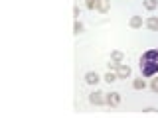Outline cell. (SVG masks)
<instances>
[{
	"mask_svg": "<svg viewBox=\"0 0 158 118\" xmlns=\"http://www.w3.org/2000/svg\"><path fill=\"white\" fill-rule=\"evenodd\" d=\"M132 87H135L136 91H140V88H146V81H144L142 77H136L135 83H132Z\"/></svg>",
	"mask_w": 158,
	"mask_h": 118,
	"instance_id": "cell-10",
	"label": "cell"
},
{
	"mask_svg": "<svg viewBox=\"0 0 158 118\" xmlns=\"http://www.w3.org/2000/svg\"><path fill=\"white\" fill-rule=\"evenodd\" d=\"M73 16H75V20L79 18V8H77V6H75V8H73Z\"/></svg>",
	"mask_w": 158,
	"mask_h": 118,
	"instance_id": "cell-16",
	"label": "cell"
},
{
	"mask_svg": "<svg viewBox=\"0 0 158 118\" xmlns=\"http://www.w3.org/2000/svg\"><path fill=\"white\" fill-rule=\"evenodd\" d=\"M85 83H87V85H97V83H99V75L95 71L85 73Z\"/></svg>",
	"mask_w": 158,
	"mask_h": 118,
	"instance_id": "cell-6",
	"label": "cell"
},
{
	"mask_svg": "<svg viewBox=\"0 0 158 118\" xmlns=\"http://www.w3.org/2000/svg\"><path fill=\"white\" fill-rule=\"evenodd\" d=\"M117 75H118V79L131 77V67H128V65H123V63H118V65H117Z\"/></svg>",
	"mask_w": 158,
	"mask_h": 118,
	"instance_id": "cell-3",
	"label": "cell"
},
{
	"mask_svg": "<svg viewBox=\"0 0 158 118\" xmlns=\"http://www.w3.org/2000/svg\"><path fill=\"white\" fill-rule=\"evenodd\" d=\"M85 4H87L89 10H97V8H99V0H87Z\"/></svg>",
	"mask_w": 158,
	"mask_h": 118,
	"instance_id": "cell-15",
	"label": "cell"
},
{
	"mask_svg": "<svg viewBox=\"0 0 158 118\" xmlns=\"http://www.w3.org/2000/svg\"><path fill=\"white\" fill-rule=\"evenodd\" d=\"M144 8L146 10H156V6H158V0H144Z\"/></svg>",
	"mask_w": 158,
	"mask_h": 118,
	"instance_id": "cell-11",
	"label": "cell"
},
{
	"mask_svg": "<svg viewBox=\"0 0 158 118\" xmlns=\"http://www.w3.org/2000/svg\"><path fill=\"white\" fill-rule=\"evenodd\" d=\"M148 87H150L152 92H156V95H158V77H156V75L152 77V81H150V85H148Z\"/></svg>",
	"mask_w": 158,
	"mask_h": 118,
	"instance_id": "cell-12",
	"label": "cell"
},
{
	"mask_svg": "<svg viewBox=\"0 0 158 118\" xmlns=\"http://www.w3.org/2000/svg\"><path fill=\"white\" fill-rule=\"evenodd\" d=\"M89 100H91V104L101 106V104H105V102H107V96L103 95V92L95 91V92H91V95H89Z\"/></svg>",
	"mask_w": 158,
	"mask_h": 118,
	"instance_id": "cell-2",
	"label": "cell"
},
{
	"mask_svg": "<svg viewBox=\"0 0 158 118\" xmlns=\"http://www.w3.org/2000/svg\"><path fill=\"white\" fill-rule=\"evenodd\" d=\"M144 26L148 30H152V32H158V16H150L144 20Z\"/></svg>",
	"mask_w": 158,
	"mask_h": 118,
	"instance_id": "cell-5",
	"label": "cell"
},
{
	"mask_svg": "<svg viewBox=\"0 0 158 118\" xmlns=\"http://www.w3.org/2000/svg\"><path fill=\"white\" fill-rule=\"evenodd\" d=\"M128 26H131V28H142V18L140 16H132L131 20H128Z\"/></svg>",
	"mask_w": 158,
	"mask_h": 118,
	"instance_id": "cell-8",
	"label": "cell"
},
{
	"mask_svg": "<svg viewBox=\"0 0 158 118\" xmlns=\"http://www.w3.org/2000/svg\"><path fill=\"white\" fill-rule=\"evenodd\" d=\"M107 104L109 106H118L121 104V95H118V92H109L107 95Z\"/></svg>",
	"mask_w": 158,
	"mask_h": 118,
	"instance_id": "cell-4",
	"label": "cell"
},
{
	"mask_svg": "<svg viewBox=\"0 0 158 118\" xmlns=\"http://www.w3.org/2000/svg\"><path fill=\"white\" fill-rule=\"evenodd\" d=\"M117 77H118V75H117V71H115V73L109 71L107 75H105V81H107V83H115V81H117Z\"/></svg>",
	"mask_w": 158,
	"mask_h": 118,
	"instance_id": "cell-14",
	"label": "cell"
},
{
	"mask_svg": "<svg viewBox=\"0 0 158 118\" xmlns=\"http://www.w3.org/2000/svg\"><path fill=\"white\" fill-rule=\"evenodd\" d=\"M81 32H83V24L79 22V20H75V24H73V33H75V36H79Z\"/></svg>",
	"mask_w": 158,
	"mask_h": 118,
	"instance_id": "cell-13",
	"label": "cell"
},
{
	"mask_svg": "<svg viewBox=\"0 0 158 118\" xmlns=\"http://www.w3.org/2000/svg\"><path fill=\"white\" fill-rule=\"evenodd\" d=\"M99 12L101 14H107L109 10H111V0H99Z\"/></svg>",
	"mask_w": 158,
	"mask_h": 118,
	"instance_id": "cell-7",
	"label": "cell"
},
{
	"mask_svg": "<svg viewBox=\"0 0 158 118\" xmlns=\"http://www.w3.org/2000/svg\"><path fill=\"white\" fill-rule=\"evenodd\" d=\"M140 73L142 77H154L158 75V47L156 49H148L142 53L140 57Z\"/></svg>",
	"mask_w": 158,
	"mask_h": 118,
	"instance_id": "cell-1",
	"label": "cell"
},
{
	"mask_svg": "<svg viewBox=\"0 0 158 118\" xmlns=\"http://www.w3.org/2000/svg\"><path fill=\"white\" fill-rule=\"evenodd\" d=\"M123 57H125V53H123V51H118V49H115V51H111V61H115V63H121V61H123Z\"/></svg>",
	"mask_w": 158,
	"mask_h": 118,
	"instance_id": "cell-9",
	"label": "cell"
}]
</instances>
